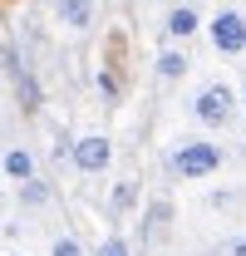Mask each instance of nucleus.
<instances>
[{"label": "nucleus", "mask_w": 246, "mask_h": 256, "mask_svg": "<svg viewBox=\"0 0 246 256\" xmlns=\"http://www.w3.org/2000/svg\"><path fill=\"white\" fill-rule=\"evenodd\" d=\"M207 256H246V232H236V236H222Z\"/></svg>", "instance_id": "nucleus-14"}, {"label": "nucleus", "mask_w": 246, "mask_h": 256, "mask_svg": "<svg viewBox=\"0 0 246 256\" xmlns=\"http://www.w3.org/2000/svg\"><path fill=\"white\" fill-rule=\"evenodd\" d=\"M202 30H207V15H202V5H187V0H178V5L162 15V40L192 44V40H197Z\"/></svg>", "instance_id": "nucleus-5"}, {"label": "nucleus", "mask_w": 246, "mask_h": 256, "mask_svg": "<svg viewBox=\"0 0 246 256\" xmlns=\"http://www.w3.org/2000/svg\"><path fill=\"white\" fill-rule=\"evenodd\" d=\"M187 5H207V0H187Z\"/></svg>", "instance_id": "nucleus-19"}, {"label": "nucleus", "mask_w": 246, "mask_h": 256, "mask_svg": "<svg viewBox=\"0 0 246 256\" xmlns=\"http://www.w3.org/2000/svg\"><path fill=\"white\" fill-rule=\"evenodd\" d=\"M0 98H5V89H0Z\"/></svg>", "instance_id": "nucleus-21"}, {"label": "nucleus", "mask_w": 246, "mask_h": 256, "mask_svg": "<svg viewBox=\"0 0 246 256\" xmlns=\"http://www.w3.org/2000/svg\"><path fill=\"white\" fill-rule=\"evenodd\" d=\"M153 79L158 84H182L192 79V50L178 40H162V50L153 54Z\"/></svg>", "instance_id": "nucleus-7"}, {"label": "nucleus", "mask_w": 246, "mask_h": 256, "mask_svg": "<svg viewBox=\"0 0 246 256\" xmlns=\"http://www.w3.org/2000/svg\"><path fill=\"white\" fill-rule=\"evenodd\" d=\"M98 94H104V104H118V79L108 69H98Z\"/></svg>", "instance_id": "nucleus-15"}, {"label": "nucleus", "mask_w": 246, "mask_h": 256, "mask_svg": "<svg viewBox=\"0 0 246 256\" xmlns=\"http://www.w3.org/2000/svg\"><path fill=\"white\" fill-rule=\"evenodd\" d=\"M133 202H138V178H123L118 188H114V197H108V217L123 222V217L133 212Z\"/></svg>", "instance_id": "nucleus-11"}, {"label": "nucleus", "mask_w": 246, "mask_h": 256, "mask_svg": "<svg viewBox=\"0 0 246 256\" xmlns=\"http://www.w3.org/2000/svg\"><path fill=\"white\" fill-rule=\"evenodd\" d=\"M15 202L25 207V212H40V207H50L54 202V188H50V178H25V182H15Z\"/></svg>", "instance_id": "nucleus-9"}, {"label": "nucleus", "mask_w": 246, "mask_h": 256, "mask_svg": "<svg viewBox=\"0 0 246 256\" xmlns=\"http://www.w3.org/2000/svg\"><path fill=\"white\" fill-rule=\"evenodd\" d=\"M207 207H212V212H242V207H246V188H242V182L212 188V192H207Z\"/></svg>", "instance_id": "nucleus-10"}, {"label": "nucleus", "mask_w": 246, "mask_h": 256, "mask_svg": "<svg viewBox=\"0 0 246 256\" xmlns=\"http://www.w3.org/2000/svg\"><path fill=\"white\" fill-rule=\"evenodd\" d=\"M54 20L69 34H94L104 20V5L98 0H54Z\"/></svg>", "instance_id": "nucleus-6"}, {"label": "nucleus", "mask_w": 246, "mask_h": 256, "mask_svg": "<svg viewBox=\"0 0 246 256\" xmlns=\"http://www.w3.org/2000/svg\"><path fill=\"white\" fill-rule=\"evenodd\" d=\"M34 172H40V162H34V153L25 143H10V148L0 153V178H5V182H25Z\"/></svg>", "instance_id": "nucleus-8"}, {"label": "nucleus", "mask_w": 246, "mask_h": 256, "mask_svg": "<svg viewBox=\"0 0 246 256\" xmlns=\"http://www.w3.org/2000/svg\"><path fill=\"white\" fill-rule=\"evenodd\" d=\"M168 217H172V207H168V202L158 197L153 207H148V226H168Z\"/></svg>", "instance_id": "nucleus-16"}, {"label": "nucleus", "mask_w": 246, "mask_h": 256, "mask_svg": "<svg viewBox=\"0 0 246 256\" xmlns=\"http://www.w3.org/2000/svg\"><path fill=\"white\" fill-rule=\"evenodd\" d=\"M69 162H74V172H84V178H104L108 168H114V138L108 133H79L74 143H69Z\"/></svg>", "instance_id": "nucleus-4"}, {"label": "nucleus", "mask_w": 246, "mask_h": 256, "mask_svg": "<svg viewBox=\"0 0 246 256\" xmlns=\"http://www.w3.org/2000/svg\"><path fill=\"white\" fill-rule=\"evenodd\" d=\"M207 44H212L222 60H236L246 54V5H222L216 15H207Z\"/></svg>", "instance_id": "nucleus-3"}, {"label": "nucleus", "mask_w": 246, "mask_h": 256, "mask_svg": "<svg viewBox=\"0 0 246 256\" xmlns=\"http://www.w3.org/2000/svg\"><path fill=\"white\" fill-rule=\"evenodd\" d=\"M236 89H242V114H246V79H242V84H236Z\"/></svg>", "instance_id": "nucleus-18"}, {"label": "nucleus", "mask_w": 246, "mask_h": 256, "mask_svg": "<svg viewBox=\"0 0 246 256\" xmlns=\"http://www.w3.org/2000/svg\"><path fill=\"white\" fill-rule=\"evenodd\" d=\"M226 162H232V153L216 138H197V133H182L162 148V172L172 182H212Z\"/></svg>", "instance_id": "nucleus-1"}, {"label": "nucleus", "mask_w": 246, "mask_h": 256, "mask_svg": "<svg viewBox=\"0 0 246 256\" xmlns=\"http://www.w3.org/2000/svg\"><path fill=\"white\" fill-rule=\"evenodd\" d=\"M242 148H246V128H242Z\"/></svg>", "instance_id": "nucleus-20"}, {"label": "nucleus", "mask_w": 246, "mask_h": 256, "mask_svg": "<svg viewBox=\"0 0 246 256\" xmlns=\"http://www.w3.org/2000/svg\"><path fill=\"white\" fill-rule=\"evenodd\" d=\"M89 256H133V246H128V236H118V232H108L98 246H89Z\"/></svg>", "instance_id": "nucleus-13"}, {"label": "nucleus", "mask_w": 246, "mask_h": 256, "mask_svg": "<svg viewBox=\"0 0 246 256\" xmlns=\"http://www.w3.org/2000/svg\"><path fill=\"white\" fill-rule=\"evenodd\" d=\"M187 118L197 128H207V133L232 128L242 118V89L226 84V79H202V84L192 89V98H187Z\"/></svg>", "instance_id": "nucleus-2"}, {"label": "nucleus", "mask_w": 246, "mask_h": 256, "mask_svg": "<svg viewBox=\"0 0 246 256\" xmlns=\"http://www.w3.org/2000/svg\"><path fill=\"white\" fill-rule=\"evenodd\" d=\"M50 256H89V246H84L74 232H60V236L50 242Z\"/></svg>", "instance_id": "nucleus-12"}, {"label": "nucleus", "mask_w": 246, "mask_h": 256, "mask_svg": "<svg viewBox=\"0 0 246 256\" xmlns=\"http://www.w3.org/2000/svg\"><path fill=\"white\" fill-rule=\"evenodd\" d=\"M5 207H10V197H5V188H0V217H5Z\"/></svg>", "instance_id": "nucleus-17"}]
</instances>
